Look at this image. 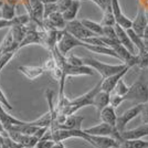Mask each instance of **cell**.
<instances>
[{
    "instance_id": "cell-1",
    "label": "cell",
    "mask_w": 148,
    "mask_h": 148,
    "mask_svg": "<svg viewBox=\"0 0 148 148\" xmlns=\"http://www.w3.org/2000/svg\"><path fill=\"white\" fill-rule=\"evenodd\" d=\"M101 85H102V80L99 81L92 90H90L85 94H83V95H81V96H79V97H76V99H66V101H65V106H64L63 111L61 112V114L65 115V116H70V115H73L74 113H76L79 110H81L82 107L90 106V105L93 106L94 96L96 95V93L99 92V91L102 90Z\"/></svg>"
},
{
    "instance_id": "cell-2",
    "label": "cell",
    "mask_w": 148,
    "mask_h": 148,
    "mask_svg": "<svg viewBox=\"0 0 148 148\" xmlns=\"http://www.w3.org/2000/svg\"><path fill=\"white\" fill-rule=\"evenodd\" d=\"M124 99L135 102L137 104H144L148 102V83L145 79L144 71L136 82L130 86V91L124 96Z\"/></svg>"
},
{
    "instance_id": "cell-3",
    "label": "cell",
    "mask_w": 148,
    "mask_h": 148,
    "mask_svg": "<svg viewBox=\"0 0 148 148\" xmlns=\"http://www.w3.org/2000/svg\"><path fill=\"white\" fill-rule=\"evenodd\" d=\"M83 64L88 65L93 70L97 71L101 74V76H102V80L111 76L113 74L119 73L125 68L128 66L125 63H122V64H107V63H103V62L99 61V60H95L93 58H84L83 59Z\"/></svg>"
},
{
    "instance_id": "cell-4",
    "label": "cell",
    "mask_w": 148,
    "mask_h": 148,
    "mask_svg": "<svg viewBox=\"0 0 148 148\" xmlns=\"http://www.w3.org/2000/svg\"><path fill=\"white\" fill-rule=\"evenodd\" d=\"M85 133L90 134V135H96V136H108V137H113L115 139H117L119 142H122V137H121V133L118 132L116 126H113L110 124L103 123L99 124L96 126H93L90 128H85L83 130Z\"/></svg>"
},
{
    "instance_id": "cell-5",
    "label": "cell",
    "mask_w": 148,
    "mask_h": 148,
    "mask_svg": "<svg viewBox=\"0 0 148 148\" xmlns=\"http://www.w3.org/2000/svg\"><path fill=\"white\" fill-rule=\"evenodd\" d=\"M64 30L80 40H84V39L95 36L92 31L88 30L86 27L81 22V20H77V19H75L73 21H68Z\"/></svg>"
},
{
    "instance_id": "cell-6",
    "label": "cell",
    "mask_w": 148,
    "mask_h": 148,
    "mask_svg": "<svg viewBox=\"0 0 148 148\" xmlns=\"http://www.w3.org/2000/svg\"><path fill=\"white\" fill-rule=\"evenodd\" d=\"M83 45H84L83 41H81L80 39L75 38L71 33H69L64 30L63 36L60 39V41L58 42V49L60 50V52L63 56H66V53H69L73 48H76V47H82L83 48Z\"/></svg>"
},
{
    "instance_id": "cell-7",
    "label": "cell",
    "mask_w": 148,
    "mask_h": 148,
    "mask_svg": "<svg viewBox=\"0 0 148 148\" xmlns=\"http://www.w3.org/2000/svg\"><path fill=\"white\" fill-rule=\"evenodd\" d=\"M143 108V104H137L135 106H133L132 108L127 110V111L123 113L122 115L117 116V122H116V128L118 132H124L126 130L127 124L130 123V121H133L135 117H137L138 115H140V112Z\"/></svg>"
},
{
    "instance_id": "cell-8",
    "label": "cell",
    "mask_w": 148,
    "mask_h": 148,
    "mask_svg": "<svg viewBox=\"0 0 148 148\" xmlns=\"http://www.w3.org/2000/svg\"><path fill=\"white\" fill-rule=\"evenodd\" d=\"M86 142L95 148H119V140L108 136H96L88 134Z\"/></svg>"
},
{
    "instance_id": "cell-9",
    "label": "cell",
    "mask_w": 148,
    "mask_h": 148,
    "mask_svg": "<svg viewBox=\"0 0 148 148\" xmlns=\"http://www.w3.org/2000/svg\"><path fill=\"white\" fill-rule=\"evenodd\" d=\"M43 27L45 30H51V29H56V30H64L66 27V21L63 17L61 12H54L50 14L48 18L44 19Z\"/></svg>"
},
{
    "instance_id": "cell-10",
    "label": "cell",
    "mask_w": 148,
    "mask_h": 148,
    "mask_svg": "<svg viewBox=\"0 0 148 148\" xmlns=\"http://www.w3.org/2000/svg\"><path fill=\"white\" fill-rule=\"evenodd\" d=\"M147 25H148V19H147V17H146L145 8H144L143 5H140V6H139V9H138V12H137L136 18L133 20L132 29L135 31L139 37L143 38Z\"/></svg>"
},
{
    "instance_id": "cell-11",
    "label": "cell",
    "mask_w": 148,
    "mask_h": 148,
    "mask_svg": "<svg viewBox=\"0 0 148 148\" xmlns=\"http://www.w3.org/2000/svg\"><path fill=\"white\" fill-rule=\"evenodd\" d=\"M111 6H112V9H113V12H114V16H115V19H116V23L121 25L122 28H124L125 30L130 29L132 25H133V20L127 18L122 12L119 1L118 0H111Z\"/></svg>"
},
{
    "instance_id": "cell-12",
    "label": "cell",
    "mask_w": 148,
    "mask_h": 148,
    "mask_svg": "<svg viewBox=\"0 0 148 148\" xmlns=\"http://www.w3.org/2000/svg\"><path fill=\"white\" fill-rule=\"evenodd\" d=\"M130 69V66H127V68L124 69L122 72L113 74L111 76H108V77H106L104 80H102V85H101L102 91H105V92H107V93L113 92L115 86H116V84L118 83V81L121 80V79H123V76L127 73V71H128Z\"/></svg>"
},
{
    "instance_id": "cell-13",
    "label": "cell",
    "mask_w": 148,
    "mask_h": 148,
    "mask_svg": "<svg viewBox=\"0 0 148 148\" xmlns=\"http://www.w3.org/2000/svg\"><path fill=\"white\" fill-rule=\"evenodd\" d=\"M145 136H148V124H143L133 130H125L124 132H121L122 139H142Z\"/></svg>"
},
{
    "instance_id": "cell-14",
    "label": "cell",
    "mask_w": 148,
    "mask_h": 148,
    "mask_svg": "<svg viewBox=\"0 0 148 148\" xmlns=\"http://www.w3.org/2000/svg\"><path fill=\"white\" fill-rule=\"evenodd\" d=\"M63 73L64 75L68 76H81V75H93V69L88 65H79V66H74L70 65L66 63L65 68L63 69Z\"/></svg>"
},
{
    "instance_id": "cell-15",
    "label": "cell",
    "mask_w": 148,
    "mask_h": 148,
    "mask_svg": "<svg viewBox=\"0 0 148 148\" xmlns=\"http://www.w3.org/2000/svg\"><path fill=\"white\" fill-rule=\"evenodd\" d=\"M114 28H115V31H116V34H117V38H118V40H119V42L123 44L127 50H130V53L137 54V53H136L135 45L132 42V40H130L127 31L125 30L124 28H122L119 25H117V23L114 25Z\"/></svg>"
},
{
    "instance_id": "cell-16",
    "label": "cell",
    "mask_w": 148,
    "mask_h": 148,
    "mask_svg": "<svg viewBox=\"0 0 148 148\" xmlns=\"http://www.w3.org/2000/svg\"><path fill=\"white\" fill-rule=\"evenodd\" d=\"M83 121H84L83 116L73 114V115L66 116L63 123L58 125V128H60V130H82Z\"/></svg>"
},
{
    "instance_id": "cell-17",
    "label": "cell",
    "mask_w": 148,
    "mask_h": 148,
    "mask_svg": "<svg viewBox=\"0 0 148 148\" xmlns=\"http://www.w3.org/2000/svg\"><path fill=\"white\" fill-rule=\"evenodd\" d=\"M18 71L30 81L37 80L38 77H40L45 72L43 66H33V65H21L18 66Z\"/></svg>"
},
{
    "instance_id": "cell-18",
    "label": "cell",
    "mask_w": 148,
    "mask_h": 148,
    "mask_svg": "<svg viewBox=\"0 0 148 148\" xmlns=\"http://www.w3.org/2000/svg\"><path fill=\"white\" fill-rule=\"evenodd\" d=\"M0 122L2 124L5 130H9L13 125H23V124H25V121H20L18 118L11 116L10 114H8L1 104H0Z\"/></svg>"
},
{
    "instance_id": "cell-19",
    "label": "cell",
    "mask_w": 148,
    "mask_h": 148,
    "mask_svg": "<svg viewBox=\"0 0 148 148\" xmlns=\"http://www.w3.org/2000/svg\"><path fill=\"white\" fill-rule=\"evenodd\" d=\"M110 99H111V93H107L102 90L96 93V95L94 96V99H93V106L96 108L99 114L104 107L110 105Z\"/></svg>"
},
{
    "instance_id": "cell-20",
    "label": "cell",
    "mask_w": 148,
    "mask_h": 148,
    "mask_svg": "<svg viewBox=\"0 0 148 148\" xmlns=\"http://www.w3.org/2000/svg\"><path fill=\"white\" fill-rule=\"evenodd\" d=\"M99 118L103 123L110 124V125H113V126H116V122H117V115H116V112H115V108L112 106V105H108L104 107L102 111L99 112Z\"/></svg>"
},
{
    "instance_id": "cell-21",
    "label": "cell",
    "mask_w": 148,
    "mask_h": 148,
    "mask_svg": "<svg viewBox=\"0 0 148 148\" xmlns=\"http://www.w3.org/2000/svg\"><path fill=\"white\" fill-rule=\"evenodd\" d=\"M83 48L87 49L91 52H94V53H97V54H104V56H113V58H116L119 60V56H117V53L114 51L113 49L106 47V45H91V44H87L84 42V45Z\"/></svg>"
},
{
    "instance_id": "cell-22",
    "label": "cell",
    "mask_w": 148,
    "mask_h": 148,
    "mask_svg": "<svg viewBox=\"0 0 148 148\" xmlns=\"http://www.w3.org/2000/svg\"><path fill=\"white\" fill-rule=\"evenodd\" d=\"M80 7H81V2L80 0H72L71 5L69 6V8L64 11L62 12L63 17L65 19V21H73L76 19V16L79 13V10H80Z\"/></svg>"
},
{
    "instance_id": "cell-23",
    "label": "cell",
    "mask_w": 148,
    "mask_h": 148,
    "mask_svg": "<svg viewBox=\"0 0 148 148\" xmlns=\"http://www.w3.org/2000/svg\"><path fill=\"white\" fill-rule=\"evenodd\" d=\"M81 22L85 25L88 30L92 31L95 36H99V37L103 36V33H104V27L101 25V23L94 22V21L88 20V19H82Z\"/></svg>"
},
{
    "instance_id": "cell-24",
    "label": "cell",
    "mask_w": 148,
    "mask_h": 148,
    "mask_svg": "<svg viewBox=\"0 0 148 148\" xmlns=\"http://www.w3.org/2000/svg\"><path fill=\"white\" fill-rule=\"evenodd\" d=\"M119 148H148V142L142 139H123L119 142Z\"/></svg>"
},
{
    "instance_id": "cell-25",
    "label": "cell",
    "mask_w": 148,
    "mask_h": 148,
    "mask_svg": "<svg viewBox=\"0 0 148 148\" xmlns=\"http://www.w3.org/2000/svg\"><path fill=\"white\" fill-rule=\"evenodd\" d=\"M101 25L103 27H114L116 25V19L113 12L112 6H110L105 11H103V19L101 21Z\"/></svg>"
},
{
    "instance_id": "cell-26",
    "label": "cell",
    "mask_w": 148,
    "mask_h": 148,
    "mask_svg": "<svg viewBox=\"0 0 148 148\" xmlns=\"http://www.w3.org/2000/svg\"><path fill=\"white\" fill-rule=\"evenodd\" d=\"M2 12V18L7 20H12L16 17V7L12 5H9L7 2H3L2 7L0 8Z\"/></svg>"
},
{
    "instance_id": "cell-27",
    "label": "cell",
    "mask_w": 148,
    "mask_h": 148,
    "mask_svg": "<svg viewBox=\"0 0 148 148\" xmlns=\"http://www.w3.org/2000/svg\"><path fill=\"white\" fill-rule=\"evenodd\" d=\"M128 91H130V86H127V85H126V83L124 82L123 79H121V80L118 81V83L116 84V86H115V88H114V91H113V92L118 94V95L125 96Z\"/></svg>"
},
{
    "instance_id": "cell-28",
    "label": "cell",
    "mask_w": 148,
    "mask_h": 148,
    "mask_svg": "<svg viewBox=\"0 0 148 148\" xmlns=\"http://www.w3.org/2000/svg\"><path fill=\"white\" fill-rule=\"evenodd\" d=\"M17 52L18 51H10V52H7V53H5V54H2V56H0V72L10 62V60L12 59L13 56L17 54Z\"/></svg>"
},
{
    "instance_id": "cell-29",
    "label": "cell",
    "mask_w": 148,
    "mask_h": 148,
    "mask_svg": "<svg viewBox=\"0 0 148 148\" xmlns=\"http://www.w3.org/2000/svg\"><path fill=\"white\" fill-rule=\"evenodd\" d=\"M124 101V96H122V95H118V94H116V93L112 92L111 93V99H110V105H112L114 108H116V107H118L119 105L123 103Z\"/></svg>"
},
{
    "instance_id": "cell-30",
    "label": "cell",
    "mask_w": 148,
    "mask_h": 148,
    "mask_svg": "<svg viewBox=\"0 0 148 148\" xmlns=\"http://www.w3.org/2000/svg\"><path fill=\"white\" fill-rule=\"evenodd\" d=\"M59 11V6L56 3H44V19L48 18L50 14ZM60 12V11H59Z\"/></svg>"
},
{
    "instance_id": "cell-31",
    "label": "cell",
    "mask_w": 148,
    "mask_h": 148,
    "mask_svg": "<svg viewBox=\"0 0 148 148\" xmlns=\"http://www.w3.org/2000/svg\"><path fill=\"white\" fill-rule=\"evenodd\" d=\"M137 66L139 69H146L148 66V51H145L143 53H138V64Z\"/></svg>"
},
{
    "instance_id": "cell-32",
    "label": "cell",
    "mask_w": 148,
    "mask_h": 148,
    "mask_svg": "<svg viewBox=\"0 0 148 148\" xmlns=\"http://www.w3.org/2000/svg\"><path fill=\"white\" fill-rule=\"evenodd\" d=\"M102 37L110 38V39H113V40H118L117 34H116V31H115L114 27H104V33H103Z\"/></svg>"
},
{
    "instance_id": "cell-33",
    "label": "cell",
    "mask_w": 148,
    "mask_h": 148,
    "mask_svg": "<svg viewBox=\"0 0 148 148\" xmlns=\"http://www.w3.org/2000/svg\"><path fill=\"white\" fill-rule=\"evenodd\" d=\"M66 63L70 65H74V66H79V65H84L83 64V58H79L75 56H70L66 58Z\"/></svg>"
},
{
    "instance_id": "cell-34",
    "label": "cell",
    "mask_w": 148,
    "mask_h": 148,
    "mask_svg": "<svg viewBox=\"0 0 148 148\" xmlns=\"http://www.w3.org/2000/svg\"><path fill=\"white\" fill-rule=\"evenodd\" d=\"M56 142L54 140H50V139H40L38 144L36 145L37 148H52L54 146Z\"/></svg>"
},
{
    "instance_id": "cell-35",
    "label": "cell",
    "mask_w": 148,
    "mask_h": 148,
    "mask_svg": "<svg viewBox=\"0 0 148 148\" xmlns=\"http://www.w3.org/2000/svg\"><path fill=\"white\" fill-rule=\"evenodd\" d=\"M94 2L97 7H99L102 9V11H105L108 7L111 6V0H90Z\"/></svg>"
},
{
    "instance_id": "cell-36",
    "label": "cell",
    "mask_w": 148,
    "mask_h": 148,
    "mask_svg": "<svg viewBox=\"0 0 148 148\" xmlns=\"http://www.w3.org/2000/svg\"><path fill=\"white\" fill-rule=\"evenodd\" d=\"M0 104L2 105L3 107H6L7 110H9V111H11V110H12V105L9 103V101H8V99L6 97L5 93L2 92V90H1V88H0Z\"/></svg>"
},
{
    "instance_id": "cell-37",
    "label": "cell",
    "mask_w": 148,
    "mask_h": 148,
    "mask_svg": "<svg viewBox=\"0 0 148 148\" xmlns=\"http://www.w3.org/2000/svg\"><path fill=\"white\" fill-rule=\"evenodd\" d=\"M140 117H142L143 124H148V102L143 104V108L140 112Z\"/></svg>"
},
{
    "instance_id": "cell-38",
    "label": "cell",
    "mask_w": 148,
    "mask_h": 148,
    "mask_svg": "<svg viewBox=\"0 0 148 148\" xmlns=\"http://www.w3.org/2000/svg\"><path fill=\"white\" fill-rule=\"evenodd\" d=\"M16 20L14 18L12 20H7V19H0V30L3 29V28H11L13 25H16Z\"/></svg>"
},
{
    "instance_id": "cell-39",
    "label": "cell",
    "mask_w": 148,
    "mask_h": 148,
    "mask_svg": "<svg viewBox=\"0 0 148 148\" xmlns=\"http://www.w3.org/2000/svg\"><path fill=\"white\" fill-rule=\"evenodd\" d=\"M71 2H72V0H60V1L58 2L59 11H60L61 13L64 12V11L69 8V6L71 5Z\"/></svg>"
},
{
    "instance_id": "cell-40",
    "label": "cell",
    "mask_w": 148,
    "mask_h": 148,
    "mask_svg": "<svg viewBox=\"0 0 148 148\" xmlns=\"http://www.w3.org/2000/svg\"><path fill=\"white\" fill-rule=\"evenodd\" d=\"M5 2H7V3H9V5H12V6H17L19 3V1H21V0H3Z\"/></svg>"
},
{
    "instance_id": "cell-41",
    "label": "cell",
    "mask_w": 148,
    "mask_h": 148,
    "mask_svg": "<svg viewBox=\"0 0 148 148\" xmlns=\"http://www.w3.org/2000/svg\"><path fill=\"white\" fill-rule=\"evenodd\" d=\"M52 148H66V147L63 145V142H56L54 146Z\"/></svg>"
},
{
    "instance_id": "cell-42",
    "label": "cell",
    "mask_w": 148,
    "mask_h": 148,
    "mask_svg": "<svg viewBox=\"0 0 148 148\" xmlns=\"http://www.w3.org/2000/svg\"><path fill=\"white\" fill-rule=\"evenodd\" d=\"M43 3H56V2H59L60 0H41Z\"/></svg>"
},
{
    "instance_id": "cell-43",
    "label": "cell",
    "mask_w": 148,
    "mask_h": 148,
    "mask_svg": "<svg viewBox=\"0 0 148 148\" xmlns=\"http://www.w3.org/2000/svg\"><path fill=\"white\" fill-rule=\"evenodd\" d=\"M0 132H1V133H2V132H5V128H3V126H2L1 122H0Z\"/></svg>"
},
{
    "instance_id": "cell-44",
    "label": "cell",
    "mask_w": 148,
    "mask_h": 148,
    "mask_svg": "<svg viewBox=\"0 0 148 148\" xmlns=\"http://www.w3.org/2000/svg\"><path fill=\"white\" fill-rule=\"evenodd\" d=\"M0 19H2V12H1V9H0Z\"/></svg>"
},
{
    "instance_id": "cell-45",
    "label": "cell",
    "mask_w": 148,
    "mask_h": 148,
    "mask_svg": "<svg viewBox=\"0 0 148 148\" xmlns=\"http://www.w3.org/2000/svg\"><path fill=\"white\" fill-rule=\"evenodd\" d=\"M23 148H37V147H23Z\"/></svg>"
}]
</instances>
